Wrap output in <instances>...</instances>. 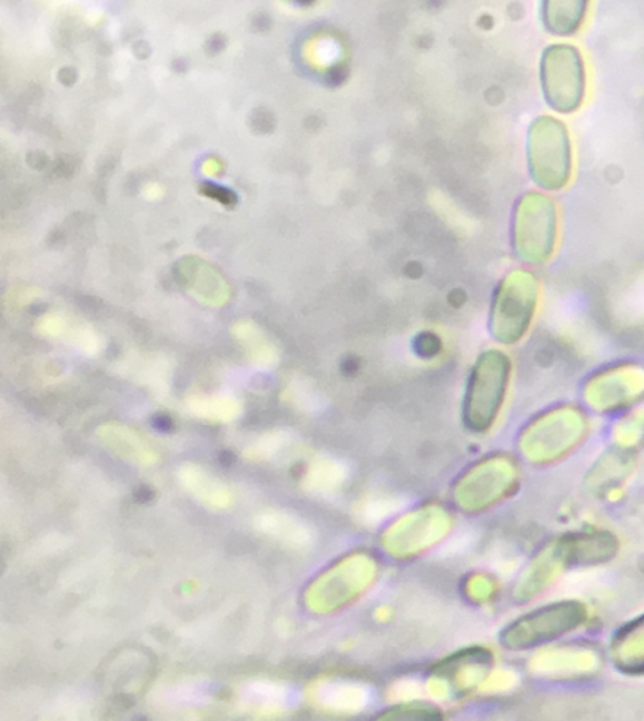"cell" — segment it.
<instances>
[{
    "instance_id": "6da1fadb",
    "label": "cell",
    "mask_w": 644,
    "mask_h": 721,
    "mask_svg": "<svg viewBox=\"0 0 644 721\" xmlns=\"http://www.w3.org/2000/svg\"><path fill=\"white\" fill-rule=\"evenodd\" d=\"M542 85L553 109L572 111L584 97L585 77L578 51L568 46H553L542 60Z\"/></svg>"
},
{
    "instance_id": "7a4b0ae2",
    "label": "cell",
    "mask_w": 644,
    "mask_h": 721,
    "mask_svg": "<svg viewBox=\"0 0 644 721\" xmlns=\"http://www.w3.org/2000/svg\"><path fill=\"white\" fill-rule=\"evenodd\" d=\"M180 286L201 305L218 309L230 300V286L216 268L204 259L185 257L175 268Z\"/></svg>"
},
{
    "instance_id": "3957f363",
    "label": "cell",
    "mask_w": 644,
    "mask_h": 721,
    "mask_svg": "<svg viewBox=\"0 0 644 721\" xmlns=\"http://www.w3.org/2000/svg\"><path fill=\"white\" fill-rule=\"evenodd\" d=\"M588 0H543V21L556 36H572L582 26Z\"/></svg>"
},
{
    "instance_id": "277c9868",
    "label": "cell",
    "mask_w": 644,
    "mask_h": 721,
    "mask_svg": "<svg viewBox=\"0 0 644 721\" xmlns=\"http://www.w3.org/2000/svg\"><path fill=\"white\" fill-rule=\"evenodd\" d=\"M37 333L48 338H60L71 334L66 319L58 313H47L36 325ZM72 330V328H71Z\"/></svg>"
},
{
    "instance_id": "5b68a950",
    "label": "cell",
    "mask_w": 644,
    "mask_h": 721,
    "mask_svg": "<svg viewBox=\"0 0 644 721\" xmlns=\"http://www.w3.org/2000/svg\"><path fill=\"white\" fill-rule=\"evenodd\" d=\"M39 295L40 290L33 288V286H16V288L9 290L7 298H4V305L9 309H21V307L28 306L39 298Z\"/></svg>"
},
{
    "instance_id": "8992f818",
    "label": "cell",
    "mask_w": 644,
    "mask_h": 721,
    "mask_svg": "<svg viewBox=\"0 0 644 721\" xmlns=\"http://www.w3.org/2000/svg\"><path fill=\"white\" fill-rule=\"evenodd\" d=\"M205 195L225 205H230V200L232 199L228 190L222 188L211 187V185H205Z\"/></svg>"
},
{
    "instance_id": "52a82bcc",
    "label": "cell",
    "mask_w": 644,
    "mask_h": 721,
    "mask_svg": "<svg viewBox=\"0 0 644 721\" xmlns=\"http://www.w3.org/2000/svg\"><path fill=\"white\" fill-rule=\"evenodd\" d=\"M143 195H146V198L150 200H157L159 198H162L164 195L162 185L159 184L146 185V189H143Z\"/></svg>"
},
{
    "instance_id": "ba28073f",
    "label": "cell",
    "mask_w": 644,
    "mask_h": 721,
    "mask_svg": "<svg viewBox=\"0 0 644 721\" xmlns=\"http://www.w3.org/2000/svg\"><path fill=\"white\" fill-rule=\"evenodd\" d=\"M204 172L207 177H220L222 166L217 160H209L205 162Z\"/></svg>"
}]
</instances>
